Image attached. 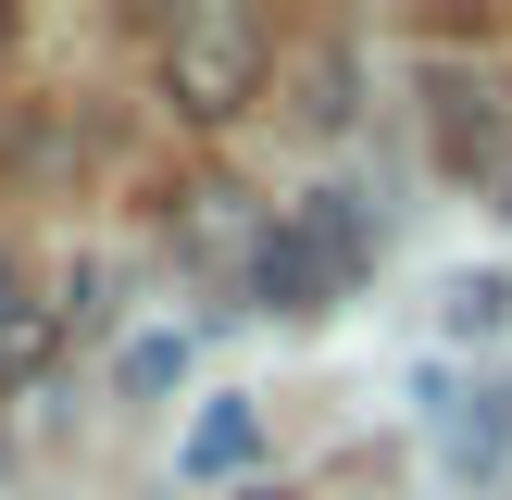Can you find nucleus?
Listing matches in <instances>:
<instances>
[{
  "instance_id": "obj_5",
  "label": "nucleus",
  "mask_w": 512,
  "mask_h": 500,
  "mask_svg": "<svg viewBox=\"0 0 512 500\" xmlns=\"http://www.w3.org/2000/svg\"><path fill=\"white\" fill-rule=\"evenodd\" d=\"M500 313H512V288H500V275H463V288H450V325H463V338H488Z\"/></svg>"
},
{
  "instance_id": "obj_1",
  "label": "nucleus",
  "mask_w": 512,
  "mask_h": 500,
  "mask_svg": "<svg viewBox=\"0 0 512 500\" xmlns=\"http://www.w3.org/2000/svg\"><path fill=\"white\" fill-rule=\"evenodd\" d=\"M263 75H275V38H263V13H238V0H200V13L163 25V100L188 125H225L238 100H263Z\"/></svg>"
},
{
  "instance_id": "obj_3",
  "label": "nucleus",
  "mask_w": 512,
  "mask_h": 500,
  "mask_svg": "<svg viewBox=\"0 0 512 500\" xmlns=\"http://www.w3.org/2000/svg\"><path fill=\"white\" fill-rule=\"evenodd\" d=\"M288 113L313 125V138H325V125H350V50H338V38L288 50Z\"/></svg>"
},
{
  "instance_id": "obj_10",
  "label": "nucleus",
  "mask_w": 512,
  "mask_h": 500,
  "mask_svg": "<svg viewBox=\"0 0 512 500\" xmlns=\"http://www.w3.org/2000/svg\"><path fill=\"white\" fill-rule=\"evenodd\" d=\"M500 200H512V163H500Z\"/></svg>"
},
{
  "instance_id": "obj_4",
  "label": "nucleus",
  "mask_w": 512,
  "mask_h": 500,
  "mask_svg": "<svg viewBox=\"0 0 512 500\" xmlns=\"http://www.w3.org/2000/svg\"><path fill=\"white\" fill-rule=\"evenodd\" d=\"M250 438H263V413H250V400H213V413L188 425V475H238Z\"/></svg>"
},
{
  "instance_id": "obj_7",
  "label": "nucleus",
  "mask_w": 512,
  "mask_h": 500,
  "mask_svg": "<svg viewBox=\"0 0 512 500\" xmlns=\"http://www.w3.org/2000/svg\"><path fill=\"white\" fill-rule=\"evenodd\" d=\"M175 375H188V350H175V338H138V350H125V388H138V400L175 388Z\"/></svg>"
},
{
  "instance_id": "obj_8",
  "label": "nucleus",
  "mask_w": 512,
  "mask_h": 500,
  "mask_svg": "<svg viewBox=\"0 0 512 500\" xmlns=\"http://www.w3.org/2000/svg\"><path fill=\"white\" fill-rule=\"evenodd\" d=\"M38 350H50V313H38V300H25V313H13V338H0V375H25V363H38Z\"/></svg>"
},
{
  "instance_id": "obj_6",
  "label": "nucleus",
  "mask_w": 512,
  "mask_h": 500,
  "mask_svg": "<svg viewBox=\"0 0 512 500\" xmlns=\"http://www.w3.org/2000/svg\"><path fill=\"white\" fill-rule=\"evenodd\" d=\"M438 450L450 463H500V413H438Z\"/></svg>"
},
{
  "instance_id": "obj_9",
  "label": "nucleus",
  "mask_w": 512,
  "mask_h": 500,
  "mask_svg": "<svg viewBox=\"0 0 512 500\" xmlns=\"http://www.w3.org/2000/svg\"><path fill=\"white\" fill-rule=\"evenodd\" d=\"M13 313H25V300H13V263H0V338H13Z\"/></svg>"
},
{
  "instance_id": "obj_11",
  "label": "nucleus",
  "mask_w": 512,
  "mask_h": 500,
  "mask_svg": "<svg viewBox=\"0 0 512 500\" xmlns=\"http://www.w3.org/2000/svg\"><path fill=\"white\" fill-rule=\"evenodd\" d=\"M0 38H13V13H0Z\"/></svg>"
},
{
  "instance_id": "obj_2",
  "label": "nucleus",
  "mask_w": 512,
  "mask_h": 500,
  "mask_svg": "<svg viewBox=\"0 0 512 500\" xmlns=\"http://www.w3.org/2000/svg\"><path fill=\"white\" fill-rule=\"evenodd\" d=\"M350 263H363V213H350V200H313L300 225H263V238H250V288H263L275 313H325V300L350 288Z\"/></svg>"
},
{
  "instance_id": "obj_12",
  "label": "nucleus",
  "mask_w": 512,
  "mask_h": 500,
  "mask_svg": "<svg viewBox=\"0 0 512 500\" xmlns=\"http://www.w3.org/2000/svg\"><path fill=\"white\" fill-rule=\"evenodd\" d=\"M250 500H275V488H250Z\"/></svg>"
}]
</instances>
